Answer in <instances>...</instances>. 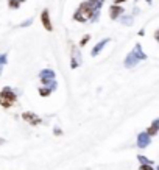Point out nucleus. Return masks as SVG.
Returning a JSON list of instances; mask_svg holds the SVG:
<instances>
[{"mask_svg": "<svg viewBox=\"0 0 159 170\" xmlns=\"http://www.w3.org/2000/svg\"><path fill=\"white\" fill-rule=\"evenodd\" d=\"M145 59H148V55L147 53H144V50H142V45L137 42L134 45V48L125 56V59H123V66L126 67V69H133L134 66H137L140 61H145Z\"/></svg>", "mask_w": 159, "mask_h": 170, "instance_id": "1", "label": "nucleus"}, {"mask_svg": "<svg viewBox=\"0 0 159 170\" xmlns=\"http://www.w3.org/2000/svg\"><path fill=\"white\" fill-rule=\"evenodd\" d=\"M16 100H17V95H16V92L9 87V86H5L2 90H0V105L3 106V108H11L14 103H16Z\"/></svg>", "mask_w": 159, "mask_h": 170, "instance_id": "2", "label": "nucleus"}, {"mask_svg": "<svg viewBox=\"0 0 159 170\" xmlns=\"http://www.w3.org/2000/svg\"><path fill=\"white\" fill-rule=\"evenodd\" d=\"M22 119H24L27 123H30V125H39L41 122H42L39 116H36V114L31 112V111H25V112H22Z\"/></svg>", "mask_w": 159, "mask_h": 170, "instance_id": "3", "label": "nucleus"}, {"mask_svg": "<svg viewBox=\"0 0 159 170\" xmlns=\"http://www.w3.org/2000/svg\"><path fill=\"white\" fill-rule=\"evenodd\" d=\"M150 144H151V137H150L145 131H142V133L137 134V147H139V148L144 150V148H147Z\"/></svg>", "mask_w": 159, "mask_h": 170, "instance_id": "4", "label": "nucleus"}, {"mask_svg": "<svg viewBox=\"0 0 159 170\" xmlns=\"http://www.w3.org/2000/svg\"><path fill=\"white\" fill-rule=\"evenodd\" d=\"M81 63H83V59H81L80 50L77 48V47L72 45V61H70V67H72V69H77V67L81 66Z\"/></svg>", "mask_w": 159, "mask_h": 170, "instance_id": "5", "label": "nucleus"}, {"mask_svg": "<svg viewBox=\"0 0 159 170\" xmlns=\"http://www.w3.org/2000/svg\"><path fill=\"white\" fill-rule=\"evenodd\" d=\"M41 22H42V27H44L47 31H53V25H52V20H50L48 9H44V11L41 13Z\"/></svg>", "mask_w": 159, "mask_h": 170, "instance_id": "6", "label": "nucleus"}, {"mask_svg": "<svg viewBox=\"0 0 159 170\" xmlns=\"http://www.w3.org/2000/svg\"><path fill=\"white\" fill-rule=\"evenodd\" d=\"M39 78L41 81H47V80H55L56 78V74L53 69H42L39 72Z\"/></svg>", "mask_w": 159, "mask_h": 170, "instance_id": "7", "label": "nucleus"}, {"mask_svg": "<svg viewBox=\"0 0 159 170\" xmlns=\"http://www.w3.org/2000/svg\"><path fill=\"white\" fill-rule=\"evenodd\" d=\"M109 41H111L109 38H106V39L100 41V42H98L97 45H95V47H94V48H92V52H90V56H94V58H95V56H97V55H98V53H100V52L103 50V47H105L106 44L109 42Z\"/></svg>", "mask_w": 159, "mask_h": 170, "instance_id": "8", "label": "nucleus"}, {"mask_svg": "<svg viewBox=\"0 0 159 170\" xmlns=\"http://www.w3.org/2000/svg\"><path fill=\"white\" fill-rule=\"evenodd\" d=\"M122 13H123V8L119 6V5H112V6L109 8V17L114 19V20H116L119 16H122Z\"/></svg>", "mask_w": 159, "mask_h": 170, "instance_id": "9", "label": "nucleus"}, {"mask_svg": "<svg viewBox=\"0 0 159 170\" xmlns=\"http://www.w3.org/2000/svg\"><path fill=\"white\" fill-rule=\"evenodd\" d=\"M158 131H159V119H155L153 120V123H151V127L150 128H147V134L150 136V137H153V136H156L158 134Z\"/></svg>", "mask_w": 159, "mask_h": 170, "instance_id": "10", "label": "nucleus"}, {"mask_svg": "<svg viewBox=\"0 0 159 170\" xmlns=\"http://www.w3.org/2000/svg\"><path fill=\"white\" fill-rule=\"evenodd\" d=\"M50 94H52V89H48V87H45V86L39 87V95L41 97H48Z\"/></svg>", "mask_w": 159, "mask_h": 170, "instance_id": "11", "label": "nucleus"}, {"mask_svg": "<svg viewBox=\"0 0 159 170\" xmlns=\"http://www.w3.org/2000/svg\"><path fill=\"white\" fill-rule=\"evenodd\" d=\"M137 159L140 161V164H150V166H153V161H151V159H148L147 156H142V155H139V156H137Z\"/></svg>", "mask_w": 159, "mask_h": 170, "instance_id": "12", "label": "nucleus"}, {"mask_svg": "<svg viewBox=\"0 0 159 170\" xmlns=\"http://www.w3.org/2000/svg\"><path fill=\"white\" fill-rule=\"evenodd\" d=\"M8 63V55L6 53H2L0 55V66H5Z\"/></svg>", "mask_w": 159, "mask_h": 170, "instance_id": "13", "label": "nucleus"}, {"mask_svg": "<svg viewBox=\"0 0 159 170\" xmlns=\"http://www.w3.org/2000/svg\"><path fill=\"white\" fill-rule=\"evenodd\" d=\"M89 41H90V36H89V35H86V36H84V38L80 41V47H84V45L89 42Z\"/></svg>", "mask_w": 159, "mask_h": 170, "instance_id": "14", "label": "nucleus"}, {"mask_svg": "<svg viewBox=\"0 0 159 170\" xmlns=\"http://www.w3.org/2000/svg\"><path fill=\"white\" fill-rule=\"evenodd\" d=\"M139 170H155V169H153V166H150V164H142V166L139 167Z\"/></svg>", "mask_w": 159, "mask_h": 170, "instance_id": "15", "label": "nucleus"}, {"mask_svg": "<svg viewBox=\"0 0 159 170\" xmlns=\"http://www.w3.org/2000/svg\"><path fill=\"white\" fill-rule=\"evenodd\" d=\"M131 17H122V24H125V25H131Z\"/></svg>", "mask_w": 159, "mask_h": 170, "instance_id": "16", "label": "nucleus"}, {"mask_svg": "<svg viewBox=\"0 0 159 170\" xmlns=\"http://www.w3.org/2000/svg\"><path fill=\"white\" fill-rule=\"evenodd\" d=\"M8 5H9L11 8H17V6H19V2H17V0H9Z\"/></svg>", "mask_w": 159, "mask_h": 170, "instance_id": "17", "label": "nucleus"}, {"mask_svg": "<svg viewBox=\"0 0 159 170\" xmlns=\"http://www.w3.org/2000/svg\"><path fill=\"white\" fill-rule=\"evenodd\" d=\"M53 133H55L56 136H61V134H63V129H61V128H58V127H55V129H53Z\"/></svg>", "mask_w": 159, "mask_h": 170, "instance_id": "18", "label": "nucleus"}, {"mask_svg": "<svg viewBox=\"0 0 159 170\" xmlns=\"http://www.w3.org/2000/svg\"><path fill=\"white\" fill-rule=\"evenodd\" d=\"M31 22H33V19H28V20H25V22H24V24H22L20 27H28V25H30Z\"/></svg>", "mask_w": 159, "mask_h": 170, "instance_id": "19", "label": "nucleus"}, {"mask_svg": "<svg viewBox=\"0 0 159 170\" xmlns=\"http://www.w3.org/2000/svg\"><path fill=\"white\" fill-rule=\"evenodd\" d=\"M122 2H125V0H116V5H119V3H122Z\"/></svg>", "mask_w": 159, "mask_h": 170, "instance_id": "20", "label": "nucleus"}, {"mask_svg": "<svg viewBox=\"0 0 159 170\" xmlns=\"http://www.w3.org/2000/svg\"><path fill=\"white\" fill-rule=\"evenodd\" d=\"M2 144H5V139H2V137H0V145H2Z\"/></svg>", "mask_w": 159, "mask_h": 170, "instance_id": "21", "label": "nucleus"}]
</instances>
